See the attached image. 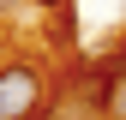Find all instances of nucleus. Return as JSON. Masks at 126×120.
<instances>
[{"instance_id":"obj_1","label":"nucleus","mask_w":126,"mask_h":120,"mask_svg":"<svg viewBox=\"0 0 126 120\" xmlns=\"http://www.w3.org/2000/svg\"><path fill=\"white\" fill-rule=\"evenodd\" d=\"M42 102V72L18 60V66H0V120H30Z\"/></svg>"},{"instance_id":"obj_2","label":"nucleus","mask_w":126,"mask_h":120,"mask_svg":"<svg viewBox=\"0 0 126 120\" xmlns=\"http://www.w3.org/2000/svg\"><path fill=\"white\" fill-rule=\"evenodd\" d=\"M102 114H114V120H126V60H120L114 84H108V102H102Z\"/></svg>"},{"instance_id":"obj_3","label":"nucleus","mask_w":126,"mask_h":120,"mask_svg":"<svg viewBox=\"0 0 126 120\" xmlns=\"http://www.w3.org/2000/svg\"><path fill=\"white\" fill-rule=\"evenodd\" d=\"M42 6H66V0H42Z\"/></svg>"}]
</instances>
